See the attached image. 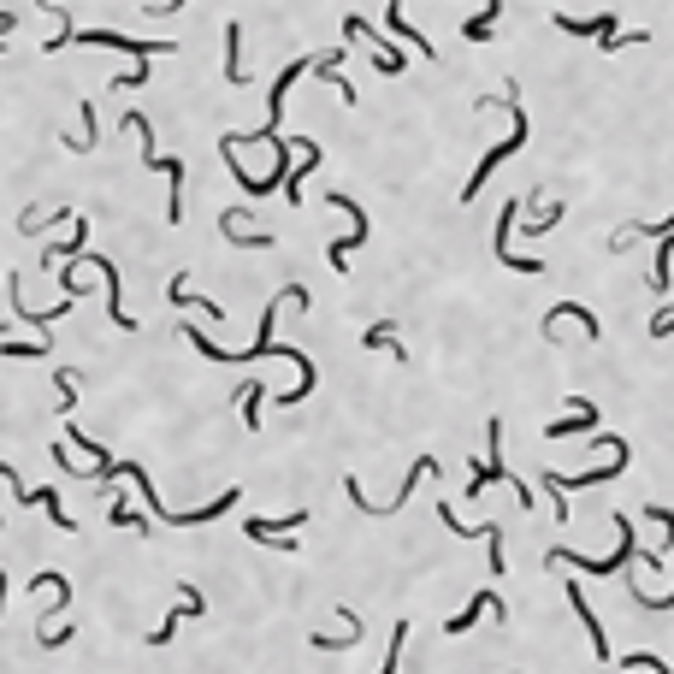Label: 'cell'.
I'll use <instances>...</instances> for the list:
<instances>
[{
	"label": "cell",
	"mask_w": 674,
	"mask_h": 674,
	"mask_svg": "<svg viewBox=\"0 0 674 674\" xmlns=\"http://www.w3.org/2000/svg\"><path fill=\"white\" fill-rule=\"evenodd\" d=\"M633 556H639L645 568H663V556H657V550H645V544L633 539V521H627V515H615V550H609V556H580V550H562V544H556V550H544V562H574V568H586V574H598V580L621 574Z\"/></svg>",
	"instance_id": "cell-1"
},
{
	"label": "cell",
	"mask_w": 674,
	"mask_h": 674,
	"mask_svg": "<svg viewBox=\"0 0 674 674\" xmlns=\"http://www.w3.org/2000/svg\"><path fill=\"white\" fill-rule=\"evenodd\" d=\"M71 42H83V48H119V54H136V66H148L154 54H172V42H136V36H119V30H77V24H66L48 48H71Z\"/></svg>",
	"instance_id": "cell-2"
},
{
	"label": "cell",
	"mask_w": 674,
	"mask_h": 674,
	"mask_svg": "<svg viewBox=\"0 0 674 674\" xmlns=\"http://www.w3.org/2000/svg\"><path fill=\"white\" fill-rule=\"evenodd\" d=\"M509 113H515V131L503 136L497 148H485V160H479V172H473V178H468V190H462V202H473V196L485 190V178H491V172H497V166H503V160H509L515 148H527V113H521V101H515Z\"/></svg>",
	"instance_id": "cell-3"
},
{
	"label": "cell",
	"mask_w": 674,
	"mask_h": 674,
	"mask_svg": "<svg viewBox=\"0 0 674 674\" xmlns=\"http://www.w3.org/2000/svg\"><path fill=\"white\" fill-rule=\"evenodd\" d=\"M343 30H349V42H367V48H373V66L385 71V77H403V54H397V48L373 30L361 12H349V18H343Z\"/></svg>",
	"instance_id": "cell-4"
},
{
	"label": "cell",
	"mask_w": 674,
	"mask_h": 674,
	"mask_svg": "<svg viewBox=\"0 0 674 674\" xmlns=\"http://www.w3.org/2000/svg\"><path fill=\"white\" fill-rule=\"evenodd\" d=\"M243 219H255V213H249V207H225V213H219L225 243H231V249H272V231H249Z\"/></svg>",
	"instance_id": "cell-5"
},
{
	"label": "cell",
	"mask_w": 674,
	"mask_h": 674,
	"mask_svg": "<svg viewBox=\"0 0 674 674\" xmlns=\"http://www.w3.org/2000/svg\"><path fill=\"white\" fill-rule=\"evenodd\" d=\"M302 521H308V509H290L284 521H249L243 533H249L255 544H278V550H296V539H290V533H296Z\"/></svg>",
	"instance_id": "cell-6"
},
{
	"label": "cell",
	"mask_w": 674,
	"mask_h": 674,
	"mask_svg": "<svg viewBox=\"0 0 674 674\" xmlns=\"http://www.w3.org/2000/svg\"><path fill=\"white\" fill-rule=\"evenodd\" d=\"M485 609H491V621H503V615H509L497 592H473V598H468V609H456V615L444 621V633H450V639H462V633H468V627L479 621V615H485Z\"/></svg>",
	"instance_id": "cell-7"
},
{
	"label": "cell",
	"mask_w": 674,
	"mask_h": 674,
	"mask_svg": "<svg viewBox=\"0 0 674 674\" xmlns=\"http://www.w3.org/2000/svg\"><path fill=\"white\" fill-rule=\"evenodd\" d=\"M562 598H568V604H574V615H580V621H586V639H592V651H598V657H604V663H615V657H609V639H604V621H598V615H592V604H586V592H580V586H574V580H568V586H562Z\"/></svg>",
	"instance_id": "cell-8"
},
{
	"label": "cell",
	"mask_w": 674,
	"mask_h": 674,
	"mask_svg": "<svg viewBox=\"0 0 674 674\" xmlns=\"http://www.w3.org/2000/svg\"><path fill=\"white\" fill-rule=\"evenodd\" d=\"M89 267H101V278H107V314H113V326L119 332H136V320L125 314V296H119V267L107 255H89Z\"/></svg>",
	"instance_id": "cell-9"
},
{
	"label": "cell",
	"mask_w": 674,
	"mask_h": 674,
	"mask_svg": "<svg viewBox=\"0 0 674 674\" xmlns=\"http://www.w3.org/2000/svg\"><path fill=\"white\" fill-rule=\"evenodd\" d=\"M574 414H562V420H550L544 426V438H574V432H592L598 426V403H586V397H574Z\"/></svg>",
	"instance_id": "cell-10"
},
{
	"label": "cell",
	"mask_w": 674,
	"mask_h": 674,
	"mask_svg": "<svg viewBox=\"0 0 674 674\" xmlns=\"http://www.w3.org/2000/svg\"><path fill=\"white\" fill-rule=\"evenodd\" d=\"M202 609H207V598H202V592H196V586H184V592H178V609L166 615V627H154V633H148V645H172V633H178V621H184V615H202Z\"/></svg>",
	"instance_id": "cell-11"
},
{
	"label": "cell",
	"mask_w": 674,
	"mask_h": 674,
	"mask_svg": "<svg viewBox=\"0 0 674 674\" xmlns=\"http://www.w3.org/2000/svg\"><path fill=\"white\" fill-rule=\"evenodd\" d=\"M556 320H580V326H586V337H598V332H604V326H598V314H592V308H580V302H556V308L544 314V326H539V332H544V337H556Z\"/></svg>",
	"instance_id": "cell-12"
},
{
	"label": "cell",
	"mask_w": 674,
	"mask_h": 674,
	"mask_svg": "<svg viewBox=\"0 0 674 674\" xmlns=\"http://www.w3.org/2000/svg\"><path fill=\"white\" fill-rule=\"evenodd\" d=\"M361 343H367V349H391V361H408L403 337H397V320H373V326L361 332Z\"/></svg>",
	"instance_id": "cell-13"
},
{
	"label": "cell",
	"mask_w": 674,
	"mask_h": 674,
	"mask_svg": "<svg viewBox=\"0 0 674 674\" xmlns=\"http://www.w3.org/2000/svg\"><path fill=\"white\" fill-rule=\"evenodd\" d=\"M556 24H562V30H568V36H598V42H604V36H615V18H574V12H556Z\"/></svg>",
	"instance_id": "cell-14"
},
{
	"label": "cell",
	"mask_w": 674,
	"mask_h": 674,
	"mask_svg": "<svg viewBox=\"0 0 674 674\" xmlns=\"http://www.w3.org/2000/svg\"><path fill=\"white\" fill-rule=\"evenodd\" d=\"M337 66H343V54H320V60H314V71H320V83H332L337 95H343V101H349V107H355V83H349V77H337Z\"/></svg>",
	"instance_id": "cell-15"
},
{
	"label": "cell",
	"mask_w": 674,
	"mask_h": 674,
	"mask_svg": "<svg viewBox=\"0 0 674 674\" xmlns=\"http://www.w3.org/2000/svg\"><path fill=\"white\" fill-rule=\"evenodd\" d=\"M225 83H243V24H225Z\"/></svg>",
	"instance_id": "cell-16"
},
{
	"label": "cell",
	"mask_w": 674,
	"mask_h": 674,
	"mask_svg": "<svg viewBox=\"0 0 674 674\" xmlns=\"http://www.w3.org/2000/svg\"><path fill=\"white\" fill-rule=\"evenodd\" d=\"M36 509H48V521H54L60 533H77V521L66 515V503H60V491H54V485H42V491H36Z\"/></svg>",
	"instance_id": "cell-17"
},
{
	"label": "cell",
	"mask_w": 674,
	"mask_h": 674,
	"mask_svg": "<svg viewBox=\"0 0 674 674\" xmlns=\"http://www.w3.org/2000/svg\"><path fill=\"white\" fill-rule=\"evenodd\" d=\"M385 24H391V30H397V36H403V42H414V48H420V60H432V42H426V36H420V30H408L403 6H385Z\"/></svg>",
	"instance_id": "cell-18"
},
{
	"label": "cell",
	"mask_w": 674,
	"mask_h": 674,
	"mask_svg": "<svg viewBox=\"0 0 674 674\" xmlns=\"http://www.w3.org/2000/svg\"><path fill=\"white\" fill-rule=\"evenodd\" d=\"M0 355L6 361H48V337L42 343H0Z\"/></svg>",
	"instance_id": "cell-19"
},
{
	"label": "cell",
	"mask_w": 674,
	"mask_h": 674,
	"mask_svg": "<svg viewBox=\"0 0 674 674\" xmlns=\"http://www.w3.org/2000/svg\"><path fill=\"white\" fill-rule=\"evenodd\" d=\"M403 639H408V621H397V627H391V651H385V663H379L373 674H397V663H403Z\"/></svg>",
	"instance_id": "cell-20"
},
{
	"label": "cell",
	"mask_w": 674,
	"mask_h": 674,
	"mask_svg": "<svg viewBox=\"0 0 674 674\" xmlns=\"http://www.w3.org/2000/svg\"><path fill=\"white\" fill-rule=\"evenodd\" d=\"M261 403H267V391L249 385V391H243V426H249V432H261Z\"/></svg>",
	"instance_id": "cell-21"
},
{
	"label": "cell",
	"mask_w": 674,
	"mask_h": 674,
	"mask_svg": "<svg viewBox=\"0 0 674 674\" xmlns=\"http://www.w3.org/2000/svg\"><path fill=\"white\" fill-rule=\"evenodd\" d=\"M497 12H503V6H485V12H473L462 36H468V42H485V36H491V24H497Z\"/></svg>",
	"instance_id": "cell-22"
},
{
	"label": "cell",
	"mask_w": 674,
	"mask_h": 674,
	"mask_svg": "<svg viewBox=\"0 0 674 674\" xmlns=\"http://www.w3.org/2000/svg\"><path fill=\"white\" fill-rule=\"evenodd\" d=\"M54 391H60V414H66V408L77 403V373H71V367H60V373H54Z\"/></svg>",
	"instance_id": "cell-23"
},
{
	"label": "cell",
	"mask_w": 674,
	"mask_h": 674,
	"mask_svg": "<svg viewBox=\"0 0 674 674\" xmlns=\"http://www.w3.org/2000/svg\"><path fill=\"white\" fill-rule=\"evenodd\" d=\"M562 213H568V207H562V202H550V207L539 213V219H521V225H527V231H556V225H562Z\"/></svg>",
	"instance_id": "cell-24"
},
{
	"label": "cell",
	"mask_w": 674,
	"mask_h": 674,
	"mask_svg": "<svg viewBox=\"0 0 674 674\" xmlns=\"http://www.w3.org/2000/svg\"><path fill=\"white\" fill-rule=\"evenodd\" d=\"M621 669H651V674H674L663 657H651V651H639V657H621Z\"/></svg>",
	"instance_id": "cell-25"
},
{
	"label": "cell",
	"mask_w": 674,
	"mask_h": 674,
	"mask_svg": "<svg viewBox=\"0 0 674 674\" xmlns=\"http://www.w3.org/2000/svg\"><path fill=\"white\" fill-rule=\"evenodd\" d=\"M627 42H651V30H615V36H604V48H627Z\"/></svg>",
	"instance_id": "cell-26"
},
{
	"label": "cell",
	"mask_w": 674,
	"mask_h": 674,
	"mask_svg": "<svg viewBox=\"0 0 674 674\" xmlns=\"http://www.w3.org/2000/svg\"><path fill=\"white\" fill-rule=\"evenodd\" d=\"M36 639H42L48 651H60V645H71V627H54V633H36Z\"/></svg>",
	"instance_id": "cell-27"
},
{
	"label": "cell",
	"mask_w": 674,
	"mask_h": 674,
	"mask_svg": "<svg viewBox=\"0 0 674 674\" xmlns=\"http://www.w3.org/2000/svg\"><path fill=\"white\" fill-rule=\"evenodd\" d=\"M113 527H136V533H142V521H136L125 503H113Z\"/></svg>",
	"instance_id": "cell-28"
},
{
	"label": "cell",
	"mask_w": 674,
	"mask_h": 674,
	"mask_svg": "<svg viewBox=\"0 0 674 674\" xmlns=\"http://www.w3.org/2000/svg\"><path fill=\"white\" fill-rule=\"evenodd\" d=\"M119 89H136V83H148V66H136V71H125V77H113Z\"/></svg>",
	"instance_id": "cell-29"
},
{
	"label": "cell",
	"mask_w": 674,
	"mask_h": 674,
	"mask_svg": "<svg viewBox=\"0 0 674 674\" xmlns=\"http://www.w3.org/2000/svg\"><path fill=\"white\" fill-rule=\"evenodd\" d=\"M651 337H674V314H657L651 320Z\"/></svg>",
	"instance_id": "cell-30"
}]
</instances>
